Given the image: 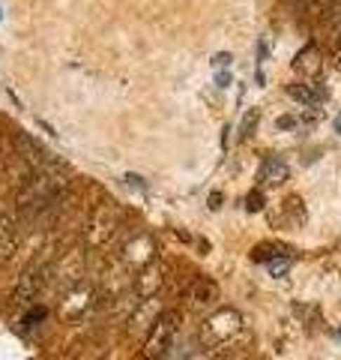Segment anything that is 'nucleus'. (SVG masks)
<instances>
[{
	"mask_svg": "<svg viewBox=\"0 0 341 360\" xmlns=\"http://www.w3.org/2000/svg\"><path fill=\"white\" fill-rule=\"evenodd\" d=\"M290 96L293 99H300V103H305V105H314V103H321V99L326 96V90H321V87H312V84H293L290 87Z\"/></svg>",
	"mask_w": 341,
	"mask_h": 360,
	"instance_id": "nucleus-5",
	"label": "nucleus"
},
{
	"mask_svg": "<svg viewBox=\"0 0 341 360\" xmlns=\"http://www.w3.org/2000/svg\"><path fill=\"white\" fill-rule=\"evenodd\" d=\"M215 295H219V288H215V283H210V279H198V283L192 285V300H198V303H213Z\"/></svg>",
	"mask_w": 341,
	"mask_h": 360,
	"instance_id": "nucleus-6",
	"label": "nucleus"
},
{
	"mask_svg": "<svg viewBox=\"0 0 341 360\" xmlns=\"http://www.w3.org/2000/svg\"><path fill=\"white\" fill-rule=\"evenodd\" d=\"M48 279H51V262L48 258H36L25 274L18 276V285H15V300L18 303H30V300H36L39 297V291L48 285Z\"/></svg>",
	"mask_w": 341,
	"mask_h": 360,
	"instance_id": "nucleus-2",
	"label": "nucleus"
},
{
	"mask_svg": "<svg viewBox=\"0 0 341 360\" xmlns=\"http://www.w3.org/2000/svg\"><path fill=\"white\" fill-rule=\"evenodd\" d=\"M180 330V315L177 312H162L159 319L153 321L150 333H147V357L156 360V357H165L170 348H174V336Z\"/></svg>",
	"mask_w": 341,
	"mask_h": 360,
	"instance_id": "nucleus-1",
	"label": "nucleus"
},
{
	"mask_svg": "<svg viewBox=\"0 0 341 360\" xmlns=\"http://www.w3.org/2000/svg\"><path fill=\"white\" fill-rule=\"evenodd\" d=\"M335 129H338V132H341V115H338V117H335Z\"/></svg>",
	"mask_w": 341,
	"mask_h": 360,
	"instance_id": "nucleus-9",
	"label": "nucleus"
},
{
	"mask_svg": "<svg viewBox=\"0 0 341 360\" xmlns=\"http://www.w3.org/2000/svg\"><path fill=\"white\" fill-rule=\"evenodd\" d=\"M284 177H288V165H284V160H279V156H269V160L260 165V180H264V184H281Z\"/></svg>",
	"mask_w": 341,
	"mask_h": 360,
	"instance_id": "nucleus-4",
	"label": "nucleus"
},
{
	"mask_svg": "<svg viewBox=\"0 0 341 360\" xmlns=\"http://www.w3.org/2000/svg\"><path fill=\"white\" fill-rule=\"evenodd\" d=\"M42 319H45V309H30V312L25 315V319H21V330H30L33 324L42 321Z\"/></svg>",
	"mask_w": 341,
	"mask_h": 360,
	"instance_id": "nucleus-7",
	"label": "nucleus"
},
{
	"mask_svg": "<svg viewBox=\"0 0 341 360\" xmlns=\"http://www.w3.org/2000/svg\"><path fill=\"white\" fill-rule=\"evenodd\" d=\"M248 210H260V195H248Z\"/></svg>",
	"mask_w": 341,
	"mask_h": 360,
	"instance_id": "nucleus-8",
	"label": "nucleus"
},
{
	"mask_svg": "<svg viewBox=\"0 0 341 360\" xmlns=\"http://www.w3.org/2000/svg\"><path fill=\"white\" fill-rule=\"evenodd\" d=\"M15 243H18L15 219H9L6 213H0V262H6V258L15 252Z\"/></svg>",
	"mask_w": 341,
	"mask_h": 360,
	"instance_id": "nucleus-3",
	"label": "nucleus"
}]
</instances>
